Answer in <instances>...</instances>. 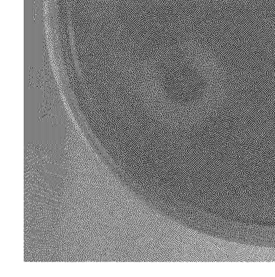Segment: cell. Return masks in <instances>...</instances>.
<instances>
[{
    "mask_svg": "<svg viewBox=\"0 0 275 277\" xmlns=\"http://www.w3.org/2000/svg\"><path fill=\"white\" fill-rule=\"evenodd\" d=\"M217 77L212 65L195 50L155 65L147 77V93L162 113L177 120L199 116L215 99Z\"/></svg>",
    "mask_w": 275,
    "mask_h": 277,
    "instance_id": "1",
    "label": "cell"
}]
</instances>
